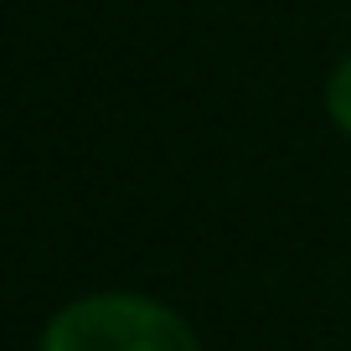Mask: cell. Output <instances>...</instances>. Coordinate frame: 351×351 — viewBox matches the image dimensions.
Listing matches in <instances>:
<instances>
[{"instance_id": "7a4b0ae2", "label": "cell", "mask_w": 351, "mask_h": 351, "mask_svg": "<svg viewBox=\"0 0 351 351\" xmlns=\"http://www.w3.org/2000/svg\"><path fill=\"white\" fill-rule=\"evenodd\" d=\"M326 104H330V119H336L341 130L351 134V57L341 62V73L330 77V88H326Z\"/></svg>"}, {"instance_id": "6da1fadb", "label": "cell", "mask_w": 351, "mask_h": 351, "mask_svg": "<svg viewBox=\"0 0 351 351\" xmlns=\"http://www.w3.org/2000/svg\"><path fill=\"white\" fill-rule=\"evenodd\" d=\"M42 351H202L186 320L140 295H93L52 320Z\"/></svg>"}]
</instances>
